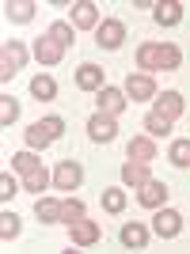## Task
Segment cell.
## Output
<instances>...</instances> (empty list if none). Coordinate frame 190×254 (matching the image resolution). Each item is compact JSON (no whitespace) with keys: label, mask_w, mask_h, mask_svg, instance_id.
<instances>
[{"label":"cell","mask_w":190,"mask_h":254,"mask_svg":"<svg viewBox=\"0 0 190 254\" xmlns=\"http://www.w3.org/2000/svg\"><path fill=\"white\" fill-rule=\"evenodd\" d=\"M137 64L141 68H148V72H171V68H179L183 64V53L175 50V46H168V42H148V46H141L137 50Z\"/></svg>","instance_id":"cell-1"},{"label":"cell","mask_w":190,"mask_h":254,"mask_svg":"<svg viewBox=\"0 0 190 254\" xmlns=\"http://www.w3.org/2000/svg\"><path fill=\"white\" fill-rule=\"evenodd\" d=\"M23 61H27V50H23L19 42H4V53H0V80L8 84L11 76L23 68Z\"/></svg>","instance_id":"cell-2"},{"label":"cell","mask_w":190,"mask_h":254,"mask_svg":"<svg viewBox=\"0 0 190 254\" xmlns=\"http://www.w3.org/2000/svg\"><path fill=\"white\" fill-rule=\"evenodd\" d=\"M88 137H92L95 144H110V140L118 137V122L110 114H92L88 118Z\"/></svg>","instance_id":"cell-3"},{"label":"cell","mask_w":190,"mask_h":254,"mask_svg":"<svg viewBox=\"0 0 190 254\" xmlns=\"http://www.w3.org/2000/svg\"><path fill=\"white\" fill-rule=\"evenodd\" d=\"M137 201L145 205V209H164V201H168V186L160 179H145L137 186Z\"/></svg>","instance_id":"cell-4"},{"label":"cell","mask_w":190,"mask_h":254,"mask_svg":"<svg viewBox=\"0 0 190 254\" xmlns=\"http://www.w3.org/2000/svg\"><path fill=\"white\" fill-rule=\"evenodd\" d=\"M152 232H156L160 239H175V235L183 232V216L175 209H156V216H152Z\"/></svg>","instance_id":"cell-5"},{"label":"cell","mask_w":190,"mask_h":254,"mask_svg":"<svg viewBox=\"0 0 190 254\" xmlns=\"http://www.w3.org/2000/svg\"><path fill=\"white\" fill-rule=\"evenodd\" d=\"M84 182V171H80V163H73V159H65L61 167L53 171V186L57 190H76Z\"/></svg>","instance_id":"cell-6"},{"label":"cell","mask_w":190,"mask_h":254,"mask_svg":"<svg viewBox=\"0 0 190 254\" xmlns=\"http://www.w3.org/2000/svg\"><path fill=\"white\" fill-rule=\"evenodd\" d=\"M76 87H80V91H103L106 87L103 68H99V64H80V68H76Z\"/></svg>","instance_id":"cell-7"},{"label":"cell","mask_w":190,"mask_h":254,"mask_svg":"<svg viewBox=\"0 0 190 254\" xmlns=\"http://www.w3.org/2000/svg\"><path fill=\"white\" fill-rule=\"evenodd\" d=\"M129 106V99H126V91H122V87H103V91H99V114H122V110H126Z\"/></svg>","instance_id":"cell-8"},{"label":"cell","mask_w":190,"mask_h":254,"mask_svg":"<svg viewBox=\"0 0 190 254\" xmlns=\"http://www.w3.org/2000/svg\"><path fill=\"white\" fill-rule=\"evenodd\" d=\"M126 95H129V103H133V99H156V80H152L148 72L129 76L126 80Z\"/></svg>","instance_id":"cell-9"},{"label":"cell","mask_w":190,"mask_h":254,"mask_svg":"<svg viewBox=\"0 0 190 254\" xmlns=\"http://www.w3.org/2000/svg\"><path fill=\"white\" fill-rule=\"evenodd\" d=\"M122 38H126V27H122L118 19H103L99 23V46H103V50H118Z\"/></svg>","instance_id":"cell-10"},{"label":"cell","mask_w":190,"mask_h":254,"mask_svg":"<svg viewBox=\"0 0 190 254\" xmlns=\"http://www.w3.org/2000/svg\"><path fill=\"white\" fill-rule=\"evenodd\" d=\"M69 232H73L76 247H95L99 243V224L95 220H76V224H69Z\"/></svg>","instance_id":"cell-11"},{"label":"cell","mask_w":190,"mask_h":254,"mask_svg":"<svg viewBox=\"0 0 190 254\" xmlns=\"http://www.w3.org/2000/svg\"><path fill=\"white\" fill-rule=\"evenodd\" d=\"M183 106H187V103H183V95H179V91H160V99H156V106H152V110L175 122V118L183 114Z\"/></svg>","instance_id":"cell-12"},{"label":"cell","mask_w":190,"mask_h":254,"mask_svg":"<svg viewBox=\"0 0 190 254\" xmlns=\"http://www.w3.org/2000/svg\"><path fill=\"white\" fill-rule=\"evenodd\" d=\"M34 57H38L42 64H57V61L65 57V46L53 42L50 34H46V38H38V42H34Z\"/></svg>","instance_id":"cell-13"},{"label":"cell","mask_w":190,"mask_h":254,"mask_svg":"<svg viewBox=\"0 0 190 254\" xmlns=\"http://www.w3.org/2000/svg\"><path fill=\"white\" fill-rule=\"evenodd\" d=\"M126 159H137V163H152V159H156V144H152V137H137V140H129Z\"/></svg>","instance_id":"cell-14"},{"label":"cell","mask_w":190,"mask_h":254,"mask_svg":"<svg viewBox=\"0 0 190 254\" xmlns=\"http://www.w3.org/2000/svg\"><path fill=\"white\" fill-rule=\"evenodd\" d=\"M152 15H156L160 27H175V23L183 19V4H179V0H164V4H156Z\"/></svg>","instance_id":"cell-15"},{"label":"cell","mask_w":190,"mask_h":254,"mask_svg":"<svg viewBox=\"0 0 190 254\" xmlns=\"http://www.w3.org/2000/svg\"><path fill=\"white\" fill-rule=\"evenodd\" d=\"M118 239H122L126 247H133V251H141V247L148 243V228H145V224H137V220H129L126 228H122V235H118Z\"/></svg>","instance_id":"cell-16"},{"label":"cell","mask_w":190,"mask_h":254,"mask_svg":"<svg viewBox=\"0 0 190 254\" xmlns=\"http://www.w3.org/2000/svg\"><path fill=\"white\" fill-rule=\"evenodd\" d=\"M73 23H76V27H99V8H95L92 0L73 4Z\"/></svg>","instance_id":"cell-17"},{"label":"cell","mask_w":190,"mask_h":254,"mask_svg":"<svg viewBox=\"0 0 190 254\" xmlns=\"http://www.w3.org/2000/svg\"><path fill=\"white\" fill-rule=\"evenodd\" d=\"M4 11H8L11 23H31L34 19V4H31V0H8Z\"/></svg>","instance_id":"cell-18"},{"label":"cell","mask_w":190,"mask_h":254,"mask_svg":"<svg viewBox=\"0 0 190 254\" xmlns=\"http://www.w3.org/2000/svg\"><path fill=\"white\" fill-rule=\"evenodd\" d=\"M145 133H148V137H168V133H171V118L148 110V114H145Z\"/></svg>","instance_id":"cell-19"},{"label":"cell","mask_w":190,"mask_h":254,"mask_svg":"<svg viewBox=\"0 0 190 254\" xmlns=\"http://www.w3.org/2000/svg\"><path fill=\"white\" fill-rule=\"evenodd\" d=\"M31 95L38 99V103H50V99L57 95V84H53L50 76H34L31 80Z\"/></svg>","instance_id":"cell-20"},{"label":"cell","mask_w":190,"mask_h":254,"mask_svg":"<svg viewBox=\"0 0 190 254\" xmlns=\"http://www.w3.org/2000/svg\"><path fill=\"white\" fill-rule=\"evenodd\" d=\"M148 179V163H137V159H129L126 167H122V182L126 186H141Z\"/></svg>","instance_id":"cell-21"},{"label":"cell","mask_w":190,"mask_h":254,"mask_svg":"<svg viewBox=\"0 0 190 254\" xmlns=\"http://www.w3.org/2000/svg\"><path fill=\"white\" fill-rule=\"evenodd\" d=\"M34 212H38V220H42V224H57V220H61V201L42 197V201H34Z\"/></svg>","instance_id":"cell-22"},{"label":"cell","mask_w":190,"mask_h":254,"mask_svg":"<svg viewBox=\"0 0 190 254\" xmlns=\"http://www.w3.org/2000/svg\"><path fill=\"white\" fill-rule=\"evenodd\" d=\"M11 167L19 171V175H31V171L42 167V159L34 156V152H15V156H11Z\"/></svg>","instance_id":"cell-23"},{"label":"cell","mask_w":190,"mask_h":254,"mask_svg":"<svg viewBox=\"0 0 190 254\" xmlns=\"http://www.w3.org/2000/svg\"><path fill=\"white\" fill-rule=\"evenodd\" d=\"M50 133H46V126H42V122H34V126L31 129H27V144H31V148H38V152H42L46 148V144H50Z\"/></svg>","instance_id":"cell-24"},{"label":"cell","mask_w":190,"mask_h":254,"mask_svg":"<svg viewBox=\"0 0 190 254\" xmlns=\"http://www.w3.org/2000/svg\"><path fill=\"white\" fill-rule=\"evenodd\" d=\"M15 235H19V216L4 209V216H0V239L8 243V239H15Z\"/></svg>","instance_id":"cell-25"},{"label":"cell","mask_w":190,"mask_h":254,"mask_svg":"<svg viewBox=\"0 0 190 254\" xmlns=\"http://www.w3.org/2000/svg\"><path fill=\"white\" fill-rule=\"evenodd\" d=\"M61 220H65V224H76V220H84V201H76V197L61 201Z\"/></svg>","instance_id":"cell-26"},{"label":"cell","mask_w":190,"mask_h":254,"mask_svg":"<svg viewBox=\"0 0 190 254\" xmlns=\"http://www.w3.org/2000/svg\"><path fill=\"white\" fill-rule=\"evenodd\" d=\"M168 159L175 163V167H190V140H175L168 152Z\"/></svg>","instance_id":"cell-27"},{"label":"cell","mask_w":190,"mask_h":254,"mask_svg":"<svg viewBox=\"0 0 190 254\" xmlns=\"http://www.w3.org/2000/svg\"><path fill=\"white\" fill-rule=\"evenodd\" d=\"M103 209L106 212H122L126 209V190H106L103 193Z\"/></svg>","instance_id":"cell-28"},{"label":"cell","mask_w":190,"mask_h":254,"mask_svg":"<svg viewBox=\"0 0 190 254\" xmlns=\"http://www.w3.org/2000/svg\"><path fill=\"white\" fill-rule=\"evenodd\" d=\"M46 182H50V175L38 167V171H31V175H23V190H34V193H38V190H46Z\"/></svg>","instance_id":"cell-29"},{"label":"cell","mask_w":190,"mask_h":254,"mask_svg":"<svg viewBox=\"0 0 190 254\" xmlns=\"http://www.w3.org/2000/svg\"><path fill=\"white\" fill-rule=\"evenodd\" d=\"M15 118H19V103H15V99H4V103H0V126H4V129H8L11 126V122H15Z\"/></svg>","instance_id":"cell-30"},{"label":"cell","mask_w":190,"mask_h":254,"mask_svg":"<svg viewBox=\"0 0 190 254\" xmlns=\"http://www.w3.org/2000/svg\"><path fill=\"white\" fill-rule=\"evenodd\" d=\"M50 38H53V42H61V46H73V27L57 19V23L50 27Z\"/></svg>","instance_id":"cell-31"},{"label":"cell","mask_w":190,"mask_h":254,"mask_svg":"<svg viewBox=\"0 0 190 254\" xmlns=\"http://www.w3.org/2000/svg\"><path fill=\"white\" fill-rule=\"evenodd\" d=\"M42 126H46V133H50L53 140L65 133V118H57V114H50V118H42Z\"/></svg>","instance_id":"cell-32"},{"label":"cell","mask_w":190,"mask_h":254,"mask_svg":"<svg viewBox=\"0 0 190 254\" xmlns=\"http://www.w3.org/2000/svg\"><path fill=\"white\" fill-rule=\"evenodd\" d=\"M15 193H19V186H15V179H11L8 171H4V175H0V197L8 201V197H15Z\"/></svg>","instance_id":"cell-33"}]
</instances>
